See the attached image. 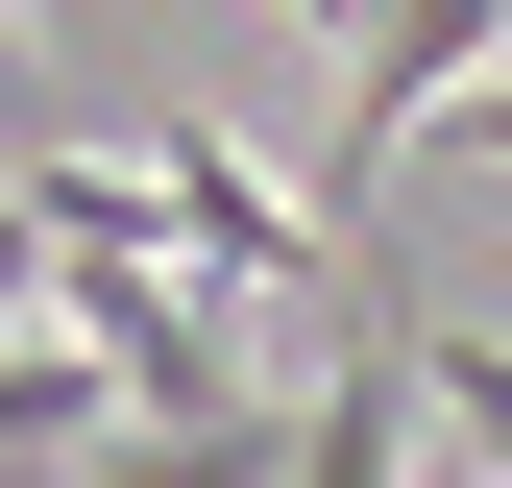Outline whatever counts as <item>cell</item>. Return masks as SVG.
<instances>
[{
	"label": "cell",
	"instance_id": "7a4b0ae2",
	"mask_svg": "<svg viewBox=\"0 0 512 488\" xmlns=\"http://www.w3.org/2000/svg\"><path fill=\"white\" fill-rule=\"evenodd\" d=\"M488 49H512V0H366V25H342V147H317V196L366 220V196H391V171H415V122L464 98Z\"/></svg>",
	"mask_w": 512,
	"mask_h": 488
},
{
	"label": "cell",
	"instance_id": "6da1fadb",
	"mask_svg": "<svg viewBox=\"0 0 512 488\" xmlns=\"http://www.w3.org/2000/svg\"><path fill=\"white\" fill-rule=\"evenodd\" d=\"M25 244H49V293H74V342H98L122 415H220V391H244V293H220L147 196H122V171L49 147V171H25Z\"/></svg>",
	"mask_w": 512,
	"mask_h": 488
},
{
	"label": "cell",
	"instance_id": "3957f363",
	"mask_svg": "<svg viewBox=\"0 0 512 488\" xmlns=\"http://www.w3.org/2000/svg\"><path fill=\"white\" fill-rule=\"evenodd\" d=\"M415 415H439V464H464V488H512V342L415 318Z\"/></svg>",
	"mask_w": 512,
	"mask_h": 488
},
{
	"label": "cell",
	"instance_id": "277c9868",
	"mask_svg": "<svg viewBox=\"0 0 512 488\" xmlns=\"http://www.w3.org/2000/svg\"><path fill=\"white\" fill-rule=\"evenodd\" d=\"M415 147H464V171H512V49H488V74L439 98V122H415Z\"/></svg>",
	"mask_w": 512,
	"mask_h": 488
}]
</instances>
